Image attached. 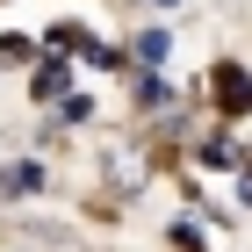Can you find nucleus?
I'll use <instances>...</instances> for the list:
<instances>
[{
	"instance_id": "obj_1",
	"label": "nucleus",
	"mask_w": 252,
	"mask_h": 252,
	"mask_svg": "<svg viewBox=\"0 0 252 252\" xmlns=\"http://www.w3.org/2000/svg\"><path fill=\"white\" fill-rule=\"evenodd\" d=\"M216 108H223V116H245V108H252V72H245V65H216Z\"/></svg>"
},
{
	"instance_id": "obj_2",
	"label": "nucleus",
	"mask_w": 252,
	"mask_h": 252,
	"mask_svg": "<svg viewBox=\"0 0 252 252\" xmlns=\"http://www.w3.org/2000/svg\"><path fill=\"white\" fill-rule=\"evenodd\" d=\"M166 58H173V29H137V65H144V72H166Z\"/></svg>"
},
{
	"instance_id": "obj_3",
	"label": "nucleus",
	"mask_w": 252,
	"mask_h": 252,
	"mask_svg": "<svg viewBox=\"0 0 252 252\" xmlns=\"http://www.w3.org/2000/svg\"><path fill=\"white\" fill-rule=\"evenodd\" d=\"M65 79H72V72H65V58H43L36 79H29V94H36V101H65Z\"/></svg>"
},
{
	"instance_id": "obj_4",
	"label": "nucleus",
	"mask_w": 252,
	"mask_h": 252,
	"mask_svg": "<svg viewBox=\"0 0 252 252\" xmlns=\"http://www.w3.org/2000/svg\"><path fill=\"white\" fill-rule=\"evenodd\" d=\"M137 101H144V108H166V101H173V87H166L158 72H144V79H137Z\"/></svg>"
},
{
	"instance_id": "obj_5",
	"label": "nucleus",
	"mask_w": 252,
	"mask_h": 252,
	"mask_svg": "<svg viewBox=\"0 0 252 252\" xmlns=\"http://www.w3.org/2000/svg\"><path fill=\"white\" fill-rule=\"evenodd\" d=\"M202 166H238V144H223V137H209V144H202Z\"/></svg>"
},
{
	"instance_id": "obj_6",
	"label": "nucleus",
	"mask_w": 252,
	"mask_h": 252,
	"mask_svg": "<svg viewBox=\"0 0 252 252\" xmlns=\"http://www.w3.org/2000/svg\"><path fill=\"white\" fill-rule=\"evenodd\" d=\"M43 188V166H15V194H36Z\"/></svg>"
},
{
	"instance_id": "obj_7",
	"label": "nucleus",
	"mask_w": 252,
	"mask_h": 252,
	"mask_svg": "<svg viewBox=\"0 0 252 252\" xmlns=\"http://www.w3.org/2000/svg\"><path fill=\"white\" fill-rule=\"evenodd\" d=\"M0 202H15V173H7V166H0Z\"/></svg>"
},
{
	"instance_id": "obj_8",
	"label": "nucleus",
	"mask_w": 252,
	"mask_h": 252,
	"mask_svg": "<svg viewBox=\"0 0 252 252\" xmlns=\"http://www.w3.org/2000/svg\"><path fill=\"white\" fill-rule=\"evenodd\" d=\"M245 202H252V173H245Z\"/></svg>"
},
{
	"instance_id": "obj_9",
	"label": "nucleus",
	"mask_w": 252,
	"mask_h": 252,
	"mask_svg": "<svg viewBox=\"0 0 252 252\" xmlns=\"http://www.w3.org/2000/svg\"><path fill=\"white\" fill-rule=\"evenodd\" d=\"M152 7H173V0H152Z\"/></svg>"
}]
</instances>
